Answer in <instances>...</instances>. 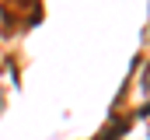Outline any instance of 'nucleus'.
Segmentation results:
<instances>
[{
	"instance_id": "f257e3e1",
	"label": "nucleus",
	"mask_w": 150,
	"mask_h": 140,
	"mask_svg": "<svg viewBox=\"0 0 150 140\" xmlns=\"http://www.w3.org/2000/svg\"><path fill=\"white\" fill-rule=\"evenodd\" d=\"M143 116H150V105H143Z\"/></svg>"
}]
</instances>
